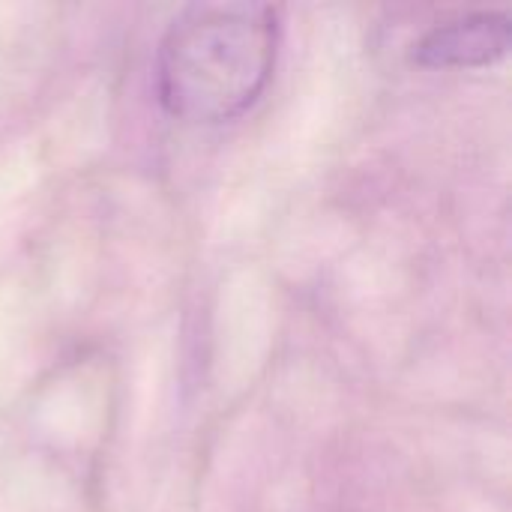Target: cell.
I'll use <instances>...</instances> for the list:
<instances>
[{
  "label": "cell",
  "instance_id": "cell-1",
  "mask_svg": "<svg viewBox=\"0 0 512 512\" xmlns=\"http://www.w3.org/2000/svg\"><path fill=\"white\" fill-rule=\"evenodd\" d=\"M276 48V6H186L168 24L156 51L159 102L171 117L186 123H228L249 111L270 84Z\"/></svg>",
  "mask_w": 512,
  "mask_h": 512
},
{
  "label": "cell",
  "instance_id": "cell-2",
  "mask_svg": "<svg viewBox=\"0 0 512 512\" xmlns=\"http://www.w3.org/2000/svg\"><path fill=\"white\" fill-rule=\"evenodd\" d=\"M512 45L507 12H474L459 21L432 27L414 45V63L426 69H477L498 63Z\"/></svg>",
  "mask_w": 512,
  "mask_h": 512
}]
</instances>
